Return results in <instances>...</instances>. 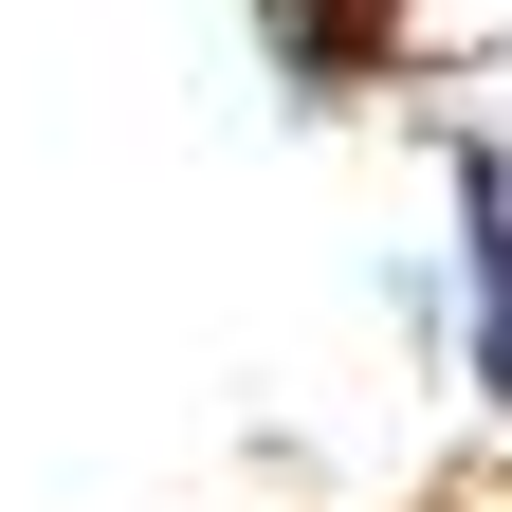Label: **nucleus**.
I'll return each mask as SVG.
<instances>
[{"instance_id": "obj_1", "label": "nucleus", "mask_w": 512, "mask_h": 512, "mask_svg": "<svg viewBox=\"0 0 512 512\" xmlns=\"http://www.w3.org/2000/svg\"><path fill=\"white\" fill-rule=\"evenodd\" d=\"M439 311H458V384L512 421V110L439 128Z\"/></svg>"}, {"instance_id": "obj_2", "label": "nucleus", "mask_w": 512, "mask_h": 512, "mask_svg": "<svg viewBox=\"0 0 512 512\" xmlns=\"http://www.w3.org/2000/svg\"><path fill=\"white\" fill-rule=\"evenodd\" d=\"M238 19H256L293 110H366V92L421 74V0H238Z\"/></svg>"}]
</instances>
